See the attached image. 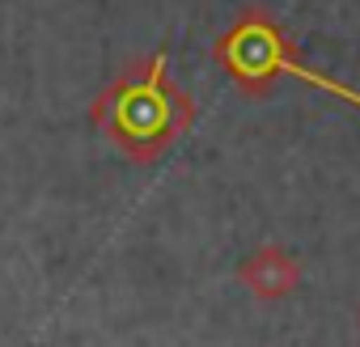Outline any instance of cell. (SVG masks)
I'll return each instance as SVG.
<instances>
[{
    "label": "cell",
    "mask_w": 360,
    "mask_h": 347,
    "mask_svg": "<svg viewBox=\"0 0 360 347\" xmlns=\"http://www.w3.org/2000/svg\"><path fill=\"white\" fill-rule=\"evenodd\" d=\"M94 127L136 165L161 161L195 123L191 93L169 77L165 47L131 60L102 93L94 98Z\"/></svg>",
    "instance_id": "1"
},
{
    "label": "cell",
    "mask_w": 360,
    "mask_h": 347,
    "mask_svg": "<svg viewBox=\"0 0 360 347\" xmlns=\"http://www.w3.org/2000/svg\"><path fill=\"white\" fill-rule=\"evenodd\" d=\"M212 60H217V68L238 85V93H246V98H267L280 77H292V81H301V85H309V89H322V93H330V98H343L347 106L360 110V93H356L352 85H343V81H335V77L309 68V64H301V60H297V47H292V39H288V30L276 22V13H267V9H259V5L242 9V13L233 18V26L217 34Z\"/></svg>",
    "instance_id": "2"
},
{
    "label": "cell",
    "mask_w": 360,
    "mask_h": 347,
    "mask_svg": "<svg viewBox=\"0 0 360 347\" xmlns=\"http://www.w3.org/2000/svg\"><path fill=\"white\" fill-rule=\"evenodd\" d=\"M301 258L284 246H259L242 258L238 280L259 296V301H284L301 288Z\"/></svg>",
    "instance_id": "3"
},
{
    "label": "cell",
    "mask_w": 360,
    "mask_h": 347,
    "mask_svg": "<svg viewBox=\"0 0 360 347\" xmlns=\"http://www.w3.org/2000/svg\"><path fill=\"white\" fill-rule=\"evenodd\" d=\"M356 322H360V317H356Z\"/></svg>",
    "instance_id": "4"
}]
</instances>
